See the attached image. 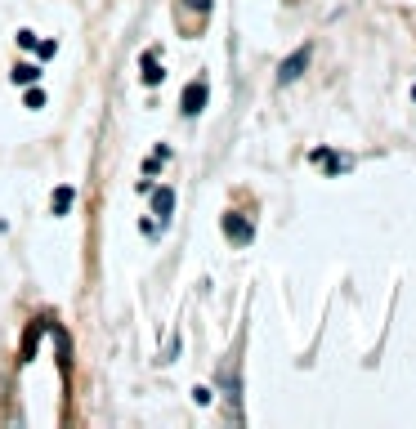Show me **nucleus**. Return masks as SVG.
I'll return each mask as SVG.
<instances>
[{"label":"nucleus","instance_id":"nucleus-4","mask_svg":"<svg viewBox=\"0 0 416 429\" xmlns=\"http://www.w3.org/2000/svg\"><path fill=\"white\" fill-rule=\"evenodd\" d=\"M170 211H175V193H170V188H157V193H153V215H170Z\"/></svg>","mask_w":416,"mask_h":429},{"label":"nucleus","instance_id":"nucleus-8","mask_svg":"<svg viewBox=\"0 0 416 429\" xmlns=\"http://www.w3.org/2000/svg\"><path fill=\"white\" fill-rule=\"evenodd\" d=\"M314 166H327V170H345V161H340V157H332V152H323V148H318V152H314Z\"/></svg>","mask_w":416,"mask_h":429},{"label":"nucleus","instance_id":"nucleus-9","mask_svg":"<svg viewBox=\"0 0 416 429\" xmlns=\"http://www.w3.org/2000/svg\"><path fill=\"white\" fill-rule=\"evenodd\" d=\"M188 5H193V9H211V0H188Z\"/></svg>","mask_w":416,"mask_h":429},{"label":"nucleus","instance_id":"nucleus-6","mask_svg":"<svg viewBox=\"0 0 416 429\" xmlns=\"http://www.w3.org/2000/svg\"><path fill=\"white\" fill-rule=\"evenodd\" d=\"M139 68H144V81H148V85H162V76H166V72H162V63H157L153 54H148V59L139 63Z\"/></svg>","mask_w":416,"mask_h":429},{"label":"nucleus","instance_id":"nucleus-3","mask_svg":"<svg viewBox=\"0 0 416 429\" xmlns=\"http://www.w3.org/2000/svg\"><path fill=\"white\" fill-rule=\"evenodd\" d=\"M202 108H206V81H193L184 90V117H197Z\"/></svg>","mask_w":416,"mask_h":429},{"label":"nucleus","instance_id":"nucleus-1","mask_svg":"<svg viewBox=\"0 0 416 429\" xmlns=\"http://www.w3.org/2000/svg\"><path fill=\"white\" fill-rule=\"evenodd\" d=\"M309 59H314V50H309V45H300V50L291 54V59H282V68H278V81H282V85H287V81H296V76L309 68Z\"/></svg>","mask_w":416,"mask_h":429},{"label":"nucleus","instance_id":"nucleus-5","mask_svg":"<svg viewBox=\"0 0 416 429\" xmlns=\"http://www.w3.org/2000/svg\"><path fill=\"white\" fill-rule=\"evenodd\" d=\"M72 202H77V193H72L68 184L54 188V215H68V206H72Z\"/></svg>","mask_w":416,"mask_h":429},{"label":"nucleus","instance_id":"nucleus-2","mask_svg":"<svg viewBox=\"0 0 416 429\" xmlns=\"http://www.w3.org/2000/svg\"><path fill=\"white\" fill-rule=\"evenodd\" d=\"M224 233H229L233 246H247L251 237H255V224H251V219H242V215H224Z\"/></svg>","mask_w":416,"mask_h":429},{"label":"nucleus","instance_id":"nucleus-7","mask_svg":"<svg viewBox=\"0 0 416 429\" xmlns=\"http://www.w3.org/2000/svg\"><path fill=\"white\" fill-rule=\"evenodd\" d=\"M36 76H41V68H32V63H18V68H14V81L18 85H32Z\"/></svg>","mask_w":416,"mask_h":429},{"label":"nucleus","instance_id":"nucleus-10","mask_svg":"<svg viewBox=\"0 0 416 429\" xmlns=\"http://www.w3.org/2000/svg\"><path fill=\"white\" fill-rule=\"evenodd\" d=\"M412 99H416V85H412Z\"/></svg>","mask_w":416,"mask_h":429}]
</instances>
